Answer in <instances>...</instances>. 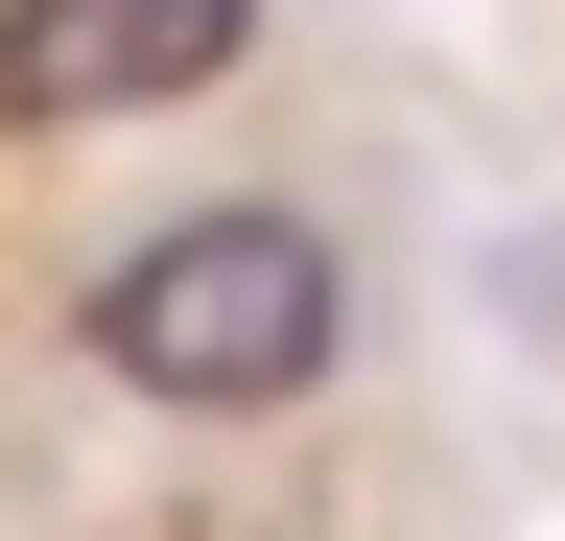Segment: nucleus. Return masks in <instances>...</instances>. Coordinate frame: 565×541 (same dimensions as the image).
<instances>
[{
  "label": "nucleus",
  "instance_id": "obj_1",
  "mask_svg": "<svg viewBox=\"0 0 565 541\" xmlns=\"http://www.w3.org/2000/svg\"><path fill=\"white\" fill-rule=\"evenodd\" d=\"M71 329H95V377L166 400V424H282V400L353 354V259H330V213H282V188H212V213L118 236L95 283H71Z\"/></svg>",
  "mask_w": 565,
  "mask_h": 541
},
{
  "label": "nucleus",
  "instance_id": "obj_2",
  "mask_svg": "<svg viewBox=\"0 0 565 541\" xmlns=\"http://www.w3.org/2000/svg\"><path fill=\"white\" fill-rule=\"evenodd\" d=\"M259 0H0V95L24 118H189L236 95Z\"/></svg>",
  "mask_w": 565,
  "mask_h": 541
}]
</instances>
